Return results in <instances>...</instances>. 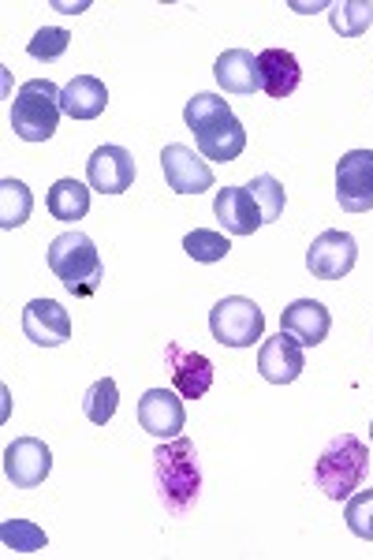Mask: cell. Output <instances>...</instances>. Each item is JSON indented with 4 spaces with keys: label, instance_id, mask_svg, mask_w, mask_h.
Segmentation results:
<instances>
[{
    "label": "cell",
    "instance_id": "obj_1",
    "mask_svg": "<svg viewBox=\"0 0 373 560\" xmlns=\"http://www.w3.org/2000/svg\"><path fill=\"white\" fill-rule=\"evenodd\" d=\"M153 475H158V493L172 516H184L202 490V471H198V453L187 438H168L153 448Z\"/></svg>",
    "mask_w": 373,
    "mask_h": 560
},
{
    "label": "cell",
    "instance_id": "obj_2",
    "mask_svg": "<svg viewBox=\"0 0 373 560\" xmlns=\"http://www.w3.org/2000/svg\"><path fill=\"white\" fill-rule=\"evenodd\" d=\"M370 475V448L354 433H340L325 445V453L314 464V482L322 486L325 497L348 501V497L366 482Z\"/></svg>",
    "mask_w": 373,
    "mask_h": 560
},
{
    "label": "cell",
    "instance_id": "obj_3",
    "mask_svg": "<svg viewBox=\"0 0 373 560\" xmlns=\"http://www.w3.org/2000/svg\"><path fill=\"white\" fill-rule=\"evenodd\" d=\"M49 269L71 295H94L105 280L102 255L83 232H63L49 243Z\"/></svg>",
    "mask_w": 373,
    "mask_h": 560
},
{
    "label": "cell",
    "instance_id": "obj_4",
    "mask_svg": "<svg viewBox=\"0 0 373 560\" xmlns=\"http://www.w3.org/2000/svg\"><path fill=\"white\" fill-rule=\"evenodd\" d=\"M60 90L49 79H31L12 102V131L23 142H49L60 124Z\"/></svg>",
    "mask_w": 373,
    "mask_h": 560
},
{
    "label": "cell",
    "instance_id": "obj_5",
    "mask_svg": "<svg viewBox=\"0 0 373 560\" xmlns=\"http://www.w3.org/2000/svg\"><path fill=\"white\" fill-rule=\"evenodd\" d=\"M209 332L224 348H250L266 332V314L247 295H229L209 311Z\"/></svg>",
    "mask_w": 373,
    "mask_h": 560
},
{
    "label": "cell",
    "instance_id": "obj_6",
    "mask_svg": "<svg viewBox=\"0 0 373 560\" xmlns=\"http://www.w3.org/2000/svg\"><path fill=\"white\" fill-rule=\"evenodd\" d=\"M336 202L348 213L373 210V150H348L336 161Z\"/></svg>",
    "mask_w": 373,
    "mask_h": 560
},
{
    "label": "cell",
    "instance_id": "obj_7",
    "mask_svg": "<svg viewBox=\"0 0 373 560\" xmlns=\"http://www.w3.org/2000/svg\"><path fill=\"white\" fill-rule=\"evenodd\" d=\"M359 261V243H354L351 232H322L311 250H306V269L317 277V280H343L354 269Z\"/></svg>",
    "mask_w": 373,
    "mask_h": 560
},
{
    "label": "cell",
    "instance_id": "obj_8",
    "mask_svg": "<svg viewBox=\"0 0 373 560\" xmlns=\"http://www.w3.org/2000/svg\"><path fill=\"white\" fill-rule=\"evenodd\" d=\"M53 471V453L38 438H20L4 448V475L15 490H34Z\"/></svg>",
    "mask_w": 373,
    "mask_h": 560
},
{
    "label": "cell",
    "instance_id": "obj_9",
    "mask_svg": "<svg viewBox=\"0 0 373 560\" xmlns=\"http://www.w3.org/2000/svg\"><path fill=\"white\" fill-rule=\"evenodd\" d=\"M161 168H165V184L176 195H202L213 187V168L202 158H195V150L179 147V142L161 150Z\"/></svg>",
    "mask_w": 373,
    "mask_h": 560
},
{
    "label": "cell",
    "instance_id": "obj_10",
    "mask_svg": "<svg viewBox=\"0 0 373 560\" xmlns=\"http://www.w3.org/2000/svg\"><path fill=\"white\" fill-rule=\"evenodd\" d=\"M90 187L102 195H124L135 184V158L124 147H97L86 161Z\"/></svg>",
    "mask_w": 373,
    "mask_h": 560
},
{
    "label": "cell",
    "instance_id": "obj_11",
    "mask_svg": "<svg viewBox=\"0 0 373 560\" xmlns=\"http://www.w3.org/2000/svg\"><path fill=\"white\" fill-rule=\"evenodd\" d=\"M23 332L38 348H60L71 340V318L57 300H34L23 311Z\"/></svg>",
    "mask_w": 373,
    "mask_h": 560
},
{
    "label": "cell",
    "instance_id": "obj_12",
    "mask_svg": "<svg viewBox=\"0 0 373 560\" xmlns=\"http://www.w3.org/2000/svg\"><path fill=\"white\" fill-rule=\"evenodd\" d=\"M139 422L145 433H153V438H161V441L179 438V430H184V422H187L184 400H179L176 393H168V388H150L139 400Z\"/></svg>",
    "mask_w": 373,
    "mask_h": 560
},
{
    "label": "cell",
    "instance_id": "obj_13",
    "mask_svg": "<svg viewBox=\"0 0 373 560\" xmlns=\"http://www.w3.org/2000/svg\"><path fill=\"white\" fill-rule=\"evenodd\" d=\"M306 359H303V345L288 332L280 337H269L258 351V374L266 377L269 385H291L299 374H303Z\"/></svg>",
    "mask_w": 373,
    "mask_h": 560
},
{
    "label": "cell",
    "instance_id": "obj_14",
    "mask_svg": "<svg viewBox=\"0 0 373 560\" xmlns=\"http://www.w3.org/2000/svg\"><path fill=\"white\" fill-rule=\"evenodd\" d=\"M168 355V370H172V385H176V393L184 396V400H202L209 393V385H213V363H209L206 355H198V351H187L179 345H168L165 348Z\"/></svg>",
    "mask_w": 373,
    "mask_h": 560
},
{
    "label": "cell",
    "instance_id": "obj_15",
    "mask_svg": "<svg viewBox=\"0 0 373 560\" xmlns=\"http://www.w3.org/2000/svg\"><path fill=\"white\" fill-rule=\"evenodd\" d=\"M213 213H217V224H221L229 236H254V232L266 224L247 187H224V191H217Z\"/></svg>",
    "mask_w": 373,
    "mask_h": 560
},
{
    "label": "cell",
    "instance_id": "obj_16",
    "mask_svg": "<svg viewBox=\"0 0 373 560\" xmlns=\"http://www.w3.org/2000/svg\"><path fill=\"white\" fill-rule=\"evenodd\" d=\"M329 329H333V314L317 300H295L280 314V332L295 337L303 348H317L329 337Z\"/></svg>",
    "mask_w": 373,
    "mask_h": 560
},
{
    "label": "cell",
    "instance_id": "obj_17",
    "mask_svg": "<svg viewBox=\"0 0 373 560\" xmlns=\"http://www.w3.org/2000/svg\"><path fill=\"white\" fill-rule=\"evenodd\" d=\"M258 79H261V94L269 97H291L303 83V68L291 57L288 49H261L258 52Z\"/></svg>",
    "mask_w": 373,
    "mask_h": 560
},
{
    "label": "cell",
    "instance_id": "obj_18",
    "mask_svg": "<svg viewBox=\"0 0 373 560\" xmlns=\"http://www.w3.org/2000/svg\"><path fill=\"white\" fill-rule=\"evenodd\" d=\"M105 105H108V90L94 75H75L60 90V108L71 120H97L105 113Z\"/></svg>",
    "mask_w": 373,
    "mask_h": 560
},
{
    "label": "cell",
    "instance_id": "obj_19",
    "mask_svg": "<svg viewBox=\"0 0 373 560\" xmlns=\"http://www.w3.org/2000/svg\"><path fill=\"white\" fill-rule=\"evenodd\" d=\"M195 139H198L202 158L221 161V165H229V161H235L243 150H247V131H243V124L235 120V116H224V120L209 124V128L198 131Z\"/></svg>",
    "mask_w": 373,
    "mask_h": 560
},
{
    "label": "cell",
    "instance_id": "obj_20",
    "mask_svg": "<svg viewBox=\"0 0 373 560\" xmlns=\"http://www.w3.org/2000/svg\"><path fill=\"white\" fill-rule=\"evenodd\" d=\"M213 75H217V86L229 90V94H254L261 90V79H258V57L250 49H229L217 57L213 65Z\"/></svg>",
    "mask_w": 373,
    "mask_h": 560
},
{
    "label": "cell",
    "instance_id": "obj_21",
    "mask_svg": "<svg viewBox=\"0 0 373 560\" xmlns=\"http://www.w3.org/2000/svg\"><path fill=\"white\" fill-rule=\"evenodd\" d=\"M49 213L57 217V221H83L90 213V187L79 184V179H57L49 191Z\"/></svg>",
    "mask_w": 373,
    "mask_h": 560
},
{
    "label": "cell",
    "instance_id": "obj_22",
    "mask_svg": "<svg viewBox=\"0 0 373 560\" xmlns=\"http://www.w3.org/2000/svg\"><path fill=\"white\" fill-rule=\"evenodd\" d=\"M34 210V195L23 179H0V229H20V224L31 221Z\"/></svg>",
    "mask_w": 373,
    "mask_h": 560
},
{
    "label": "cell",
    "instance_id": "obj_23",
    "mask_svg": "<svg viewBox=\"0 0 373 560\" xmlns=\"http://www.w3.org/2000/svg\"><path fill=\"white\" fill-rule=\"evenodd\" d=\"M329 23L343 38H359L373 23V4L370 0H336V4H329Z\"/></svg>",
    "mask_w": 373,
    "mask_h": 560
},
{
    "label": "cell",
    "instance_id": "obj_24",
    "mask_svg": "<svg viewBox=\"0 0 373 560\" xmlns=\"http://www.w3.org/2000/svg\"><path fill=\"white\" fill-rule=\"evenodd\" d=\"M184 250L195 261H202V266H213V261H224L232 250V243L224 232H213V229H195L184 236Z\"/></svg>",
    "mask_w": 373,
    "mask_h": 560
},
{
    "label": "cell",
    "instance_id": "obj_25",
    "mask_svg": "<svg viewBox=\"0 0 373 560\" xmlns=\"http://www.w3.org/2000/svg\"><path fill=\"white\" fill-rule=\"evenodd\" d=\"M247 191H250V198H254V202H258V210H261V221H266V224L280 221V213H284V202H288V195H284V184H280L277 176H269V173L254 176L250 184H247Z\"/></svg>",
    "mask_w": 373,
    "mask_h": 560
},
{
    "label": "cell",
    "instance_id": "obj_26",
    "mask_svg": "<svg viewBox=\"0 0 373 560\" xmlns=\"http://www.w3.org/2000/svg\"><path fill=\"white\" fill-rule=\"evenodd\" d=\"M116 404H120V388H116L113 377H102V382H94V385L86 388V396H83V411H86V419L94 422V427H105V422L113 419Z\"/></svg>",
    "mask_w": 373,
    "mask_h": 560
},
{
    "label": "cell",
    "instance_id": "obj_27",
    "mask_svg": "<svg viewBox=\"0 0 373 560\" xmlns=\"http://www.w3.org/2000/svg\"><path fill=\"white\" fill-rule=\"evenodd\" d=\"M0 541H4V549H12V553H38V549L49 546L45 530L31 520H4Z\"/></svg>",
    "mask_w": 373,
    "mask_h": 560
},
{
    "label": "cell",
    "instance_id": "obj_28",
    "mask_svg": "<svg viewBox=\"0 0 373 560\" xmlns=\"http://www.w3.org/2000/svg\"><path fill=\"white\" fill-rule=\"evenodd\" d=\"M224 116H232V108L224 97H217V94H195L187 102L184 108V120H187V128L190 131H206L209 124H217V120H224Z\"/></svg>",
    "mask_w": 373,
    "mask_h": 560
},
{
    "label": "cell",
    "instance_id": "obj_29",
    "mask_svg": "<svg viewBox=\"0 0 373 560\" xmlns=\"http://www.w3.org/2000/svg\"><path fill=\"white\" fill-rule=\"evenodd\" d=\"M343 520H348V530L354 538L373 541V490L351 493L348 509H343Z\"/></svg>",
    "mask_w": 373,
    "mask_h": 560
},
{
    "label": "cell",
    "instance_id": "obj_30",
    "mask_svg": "<svg viewBox=\"0 0 373 560\" xmlns=\"http://www.w3.org/2000/svg\"><path fill=\"white\" fill-rule=\"evenodd\" d=\"M68 45H71V34L63 31V26H42L38 34L31 38V45H26V52H31L34 60H57V57H63L68 52Z\"/></svg>",
    "mask_w": 373,
    "mask_h": 560
},
{
    "label": "cell",
    "instance_id": "obj_31",
    "mask_svg": "<svg viewBox=\"0 0 373 560\" xmlns=\"http://www.w3.org/2000/svg\"><path fill=\"white\" fill-rule=\"evenodd\" d=\"M370 441H373V422H370Z\"/></svg>",
    "mask_w": 373,
    "mask_h": 560
}]
</instances>
